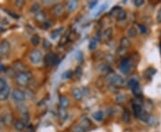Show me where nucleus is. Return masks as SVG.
I'll return each instance as SVG.
<instances>
[{"label":"nucleus","instance_id":"nucleus-1","mask_svg":"<svg viewBox=\"0 0 161 132\" xmlns=\"http://www.w3.org/2000/svg\"><path fill=\"white\" fill-rule=\"evenodd\" d=\"M31 80V74L28 72L17 73L15 76V81L19 86L26 87Z\"/></svg>","mask_w":161,"mask_h":132},{"label":"nucleus","instance_id":"nucleus-2","mask_svg":"<svg viewBox=\"0 0 161 132\" xmlns=\"http://www.w3.org/2000/svg\"><path fill=\"white\" fill-rule=\"evenodd\" d=\"M30 60L32 64H39L42 62L43 55L41 52L39 51V50H33V51H31V53L30 54Z\"/></svg>","mask_w":161,"mask_h":132},{"label":"nucleus","instance_id":"nucleus-3","mask_svg":"<svg viewBox=\"0 0 161 132\" xmlns=\"http://www.w3.org/2000/svg\"><path fill=\"white\" fill-rule=\"evenodd\" d=\"M119 69L121 72L127 75L129 72H130V70L132 69V63H131V61L129 60V59H124L121 64H120V66H119Z\"/></svg>","mask_w":161,"mask_h":132},{"label":"nucleus","instance_id":"nucleus-4","mask_svg":"<svg viewBox=\"0 0 161 132\" xmlns=\"http://www.w3.org/2000/svg\"><path fill=\"white\" fill-rule=\"evenodd\" d=\"M57 55L55 53H48L46 55L45 58H44V62L48 66H51L56 64L57 62Z\"/></svg>","mask_w":161,"mask_h":132},{"label":"nucleus","instance_id":"nucleus-5","mask_svg":"<svg viewBox=\"0 0 161 132\" xmlns=\"http://www.w3.org/2000/svg\"><path fill=\"white\" fill-rule=\"evenodd\" d=\"M109 82L115 87H122L124 84V80L120 75L113 74L109 79Z\"/></svg>","mask_w":161,"mask_h":132},{"label":"nucleus","instance_id":"nucleus-6","mask_svg":"<svg viewBox=\"0 0 161 132\" xmlns=\"http://www.w3.org/2000/svg\"><path fill=\"white\" fill-rule=\"evenodd\" d=\"M12 97L16 102H23L25 99V93L21 89H15L12 93Z\"/></svg>","mask_w":161,"mask_h":132},{"label":"nucleus","instance_id":"nucleus-7","mask_svg":"<svg viewBox=\"0 0 161 132\" xmlns=\"http://www.w3.org/2000/svg\"><path fill=\"white\" fill-rule=\"evenodd\" d=\"M10 51V43L7 40H2L0 43V55H6Z\"/></svg>","mask_w":161,"mask_h":132},{"label":"nucleus","instance_id":"nucleus-8","mask_svg":"<svg viewBox=\"0 0 161 132\" xmlns=\"http://www.w3.org/2000/svg\"><path fill=\"white\" fill-rule=\"evenodd\" d=\"M10 94V87L6 84L2 89H0V101H5L8 98Z\"/></svg>","mask_w":161,"mask_h":132},{"label":"nucleus","instance_id":"nucleus-9","mask_svg":"<svg viewBox=\"0 0 161 132\" xmlns=\"http://www.w3.org/2000/svg\"><path fill=\"white\" fill-rule=\"evenodd\" d=\"M64 10H66V7L64 4H57L53 7V13L57 16H60L64 13Z\"/></svg>","mask_w":161,"mask_h":132},{"label":"nucleus","instance_id":"nucleus-10","mask_svg":"<svg viewBox=\"0 0 161 132\" xmlns=\"http://www.w3.org/2000/svg\"><path fill=\"white\" fill-rule=\"evenodd\" d=\"M72 95L74 97V99H76L77 101H80L82 99L84 93H83V91L80 88H73L72 90Z\"/></svg>","mask_w":161,"mask_h":132},{"label":"nucleus","instance_id":"nucleus-11","mask_svg":"<svg viewBox=\"0 0 161 132\" xmlns=\"http://www.w3.org/2000/svg\"><path fill=\"white\" fill-rule=\"evenodd\" d=\"M112 36H113L112 28H106V29H104L103 34H102V38L105 40V41H108V40H110Z\"/></svg>","mask_w":161,"mask_h":132},{"label":"nucleus","instance_id":"nucleus-12","mask_svg":"<svg viewBox=\"0 0 161 132\" xmlns=\"http://www.w3.org/2000/svg\"><path fill=\"white\" fill-rule=\"evenodd\" d=\"M2 122L6 125H12L14 123V117L11 114H5L2 118Z\"/></svg>","mask_w":161,"mask_h":132},{"label":"nucleus","instance_id":"nucleus-13","mask_svg":"<svg viewBox=\"0 0 161 132\" xmlns=\"http://www.w3.org/2000/svg\"><path fill=\"white\" fill-rule=\"evenodd\" d=\"M69 104H70L69 99L66 96H59V105H60V107L66 109L69 106Z\"/></svg>","mask_w":161,"mask_h":132},{"label":"nucleus","instance_id":"nucleus-14","mask_svg":"<svg viewBox=\"0 0 161 132\" xmlns=\"http://www.w3.org/2000/svg\"><path fill=\"white\" fill-rule=\"evenodd\" d=\"M46 14L44 12H41V11H39L38 13H36V15H35V20L38 22V23H44L46 22Z\"/></svg>","mask_w":161,"mask_h":132},{"label":"nucleus","instance_id":"nucleus-15","mask_svg":"<svg viewBox=\"0 0 161 132\" xmlns=\"http://www.w3.org/2000/svg\"><path fill=\"white\" fill-rule=\"evenodd\" d=\"M25 123L23 120H17L14 122V125H15V129L17 130V131H21L23 130V129L25 128Z\"/></svg>","mask_w":161,"mask_h":132},{"label":"nucleus","instance_id":"nucleus-16","mask_svg":"<svg viewBox=\"0 0 161 132\" xmlns=\"http://www.w3.org/2000/svg\"><path fill=\"white\" fill-rule=\"evenodd\" d=\"M131 46V42H130V40H129L128 38L126 37H124L121 38L120 40V47L123 48V49H127L129 48Z\"/></svg>","mask_w":161,"mask_h":132},{"label":"nucleus","instance_id":"nucleus-17","mask_svg":"<svg viewBox=\"0 0 161 132\" xmlns=\"http://www.w3.org/2000/svg\"><path fill=\"white\" fill-rule=\"evenodd\" d=\"M81 126H82L85 129H89L91 126V120L89 119V118H87V117H84V118H82V120H81V124H80Z\"/></svg>","mask_w":161,"mask_h":132},{"label":"nucleus","instance_id":"nucleus-18","mask_svg":"<svg viewBox=\"0 0 161 132\" xmlns=\"http://www.w3.org/2000/svg\"><path fill=\"white\" fill-rule=\"evenodd\" d=\"M133 113H134V115L137 117V118H140V116L142 115V108L141 105H133Z\"/></svg>","mask_w":161,"mask_h":132},{"label":"nucleus","instance_id":"nucleus-19","mask_svg":"<svg viewBox=\"0 0 161 132\" xmlns=\"http://www.w3.org/2000/svg\"><path fill=\"white\" fill-rule=\"evenodd\" d=\"M14 69H15V72H16L17 73L25 72V70H24V69H25L24 64H23L21 62H17L16 64H15V65H14Z\"/></svg>","mask_w":161,"mask_h":132},{"label":"nucleus","instance_id":"nucleus-20","mask_svg":"<svg viewBox=\"0 0 161 132\" xmlns=\"http://www.w3.org/2000/svg\"><path fill=\"white\" fill-rule=\"evenodd\" d=\"M131 88H132L133 93L135 96H140L142 95V88H141V86H140V84H137V85L133 86Z\"/></svg>","mask_w":161,"mask_h":132},{"label":"nucleus","instance_id":"nucleus-21","mask_svg":"<svg viewBox=\"0 0 161 132\" xmlns=\"http://www.w3.org/2000/svg\"><path fill=\"white\" fill-rule=\"evenodd\" d=\"M122 120L124 123H129L130 122V120H131V115L130 113H129L128 110H124V113H123V116H122Z\"/></svg>","mask_w":161,"mask_h":132},{"label":"nucleus","instance_id":"nucleus-22","mask_svg":"<svg viewBox=\"0 0 161 132\" xmlns=\"http://www.w3.org/2000/svg\"><path fill=\"white\" fill-rule=\"evenodd\" d=\"M58 114H59V117L64 120L67 118V113H66V109L64 108H62V107H59V110H58Z\"/></svg>","mask_w":161,"mask_h":132},{"label":"nucleus","instance_id":"nucleus-23","mask_svg":"<svg viewBox=\"0 0 161 132\" xmlns=\"http://www.w3.org/2000/svg\"><path fill=\"white\" fill-rule=\"evenodd\" d=\"M39 40H40V38L38 34H35L31 37V39H30V41H31V44L33 45V46H38L39 43Z\"/></svg>","mask_w":161,"mask_h":132},{"label":"nucleus","instance_id":"nucleus-24","mask_svg":"<svg viewBox=\"0 0 161 132\" xmlns=\"http://www.w3.org/2000/svg\"><path fill=\"white\" fill-rule=\"evenodd\" d=\"M78 6V1L76 0H74V1H70L69 4H68V10L69 11H73L77 8Z\"/></svg>","mask_w":161,"mask_h":132},{"label":"nucleus","instance_id":"nucleus-25","mask_svg":"<svg viewBox=\"0 0 161 132\" xmlns=\"http://www.w3.org/2000/svg\"><path fill=\"white\" fill-rule=\"evenodd\" d=\"M126 17H127V14L124 10H121V11L118 13V14L116 15V18L119 20V21H124V20L126 19Z\"/></svg>","mask_w":161,"mask_h":132},{"label":"nucleus","instance_id":"nucleus-26","mask_svg":"<svg viewBox=\"0 0 161 132\" xmlns=\"http://www.w3.org/2000/svg\"><path fill=\"white\" fill-rule=\"evenodd\" d=\"M93 118H94L96 120H98V121L102 120V119H103V113H102L101 111H96V113L93 114Z\"/></svg>","mask_w":161,"mask_h":132},{"label":"nucleus","instance_id":"nucleus-27","mask_svg":"<svg viewBox=\"0 0 161 132\" xmlns=\"http://www.w3.org/2000/svg\"><path fill=\"white\" fill-rule=\"evenodd\" d=\"M68 38H69V34H64L60 38V41H59V45L60 46H64L66 45L68 41Z\"/></svg>","mask_w":161,"mask_h":132},{"label":"nucleus","instance_id":"nucleus-28","mask_svg":"<svg viewBox=\"0 0 161 132\" xmlns=\"http://www.w3.org/2000/svg\"><path fill=\"white\" fill-rule=\"evenodd\" d=\"M62 29H63V28L57 29H55V30H53L52 33H51V38H52L53 39H56L57 37H59V34L61 33Z\"/></svg>","mask_w":161,"mask_h":132},{"label":"nucleus","instance_id":"nucleus-29","mask_svg":"<svg viewBox=\"0 0 161 132\" xmlns=\"http://www.w3.org/2000/svg\"><path fill=\"white\" fill-rule=\"evenodd\" d=\"M140 119L143 121H146V122H149V120L150 119V115L147 113V111H142V115L140 116Z\"/></svg>","mask_w":161,"mask_h":132},{"label":"nucleus","instance_id":"nucleus-30","mask_svg":"<svg viewBox=\"0 0 161 132\" xmlns=\"http://www.w3.org/2000/svg\"><path fill=\"white\" fill-rule=\"evenodd\" d=\"M97 46H98V41H97L96 38H92L91 41H90V44H89V48L91 50H95Z\"/></svg>","mask_w":161,"mask_h":132},{"label":"nucleus","instance_id":"nucleus-31","mask_svg":"<svg viewBox=\"0 0 161 132\" xmlns=\"http://www.w3.org/2000/svg\"><path fill=\"white\" fill-rule=\"evenodd\" d=\"M73 76V70H67V72H64V74L62 75V78L64 79H69Z\"/></svg>","mask_w":161,"mask_h":132},{"label":"nucleus","instance_id":"nucleus-32","mask_svg":"<svg viewBox=\"0 0 161 132\" xmlns=\"http://www.w3.org/2000/svg\"><path fill=\"white\" fill-rule=\"evenodd\" d=\"M136 34H137V31L134 28H130L127 30V35L130 38H134L136 36Z\"/></svg>","mask_w":161,"mask_h":132},{"label":"nucleus","instance_id":"nucleus-33","mask_svg":"<svg viewBox=\"0 0 161 132\" xmlns=\"http://www.w3.org/2000/svg\"><path fill=\"white\" fill-rule=\"evenodd\" d=\"M73 132H85V131H86V129H85L82 126H81V125L79 124V125H75V126H73Z\"/></svg>","mask_w":161,"mask_h":132},{"label":"nucleus","instance_id":"nucleus-34","mask_svg":"<svg viewBox=\"0 0 161 132\" xmlns=\"http://www.w3.org/2000/svg\"><path fill=\"white\" fill-rule=\"evenodd\" d=\"M121 8L119 7V6H115L111 11H110V14L111 15H113V16H116L117 14H118V13H119L120 11H121Z\"/></svg>","mask_w":161,"mask_h":132},{"label":"nucleus","instance_id":"nucleus-35","mask_svg":"<svg viewBox=\"0 0 161 132\" xmlns=\"http://www.w3.org/2000/svg\"><path fill=\"white\" fill-rule=\"evenodd\" d=\"M110 70H111L110 67L107 65H103V66H101V69H100V72L104 74H107Z\"/></svg>","mask_w":161,"mask_h":132},{"label":"nucleus","instance_id":"nucleus-36","mask_svg":"<svg viewBox=\"0 0 161 132\" xmlns=\"http://www.w3.org/2000/svg\"><path fill=\"white\" fill-rule=\"evenodd\" d=\"M137 84H139V82H138V80L135 79H130L128 81V86L131 87V88H133V86H135Z\"/></svg>","mask_w":161,"mask_h":132},{"label":"nucleus","instance_id":"nucleus-37","mask_svg":"<svg viewBox=\"0 0 161 132\" xmlns=\"http://www.w3.org/2000/svg\"><path fill=\"white\" fill-rule=\"evenodd\" d=\"M75 57H76V60L78 61V62H82V61H83V54L81 51H78L76 53V55H75Z\"/></svg>","mask_w":161,"mask_h":132},{"label":"nucleus","instance_id":"nucleus-38","mask_svg":"<svg viewBox=\"0 0 161 132\" xmlns=\"http://www.w3.org/2000/svg\"><path fill=\"white\" fill-rule=\"evenodd\" d=\"M138 28H139V29H140V31H141L142 33H148V29H147V27L146 26H144V25H142V24H139L138 25Z\"/></svg>","mask_w":161,"mask_h":132},{"label":"nucleus","instance_id":"nucleus-39","mask_svg":"<svg viewBox=\"0 0 161 132\" xmlns=\"http://www.w3.org/2000/svg\"><path fill=\"white\" fill-rule=\"evenodd\" d=\"M82 68H81V67H78V68L76 69V70H75V72H73V75H75L77 79H79V78L82 76Z\"/></svg>","mask_w":161,"mask_h":132},{"label":"nucleus","instance_id":"nucleus-40","mask_svg":"<svg viewBox=\"0 0 161 132\" xmlns=\"http://www.w3.org/2000/svg\"><path fill=\"white\" fill-rule=\"evenodd\" d=\"M39 4H34L31 7V12H34V13H38L39 12Z\"/></svg>","mask_w":161,"mask_h":132},{"label":"nucleus","instance_id":"nucleus-41","mask_svg":"<svg viewBox=\"0 0 161 132\" xmlns=\"http://www.w3.org/2000/svg\"><path fill=\"white\" fill-rule=\"evenodd\" d=\"M143 4H144V1H143V0H135V1H134V5H135L137 7L142 6Z\"/></svg>","mask_w":161,"mask_h":132},{"label":"nucleus","instance_id":"nucleus-42","mask_svg":"<svg viewBox=\"0 0 161 132\" xmlns=\"http://www.w3.org/2000/svg\"><path fill=\"white\" fill-rule=\"evenodd\" d=\"M157 22L158 23H161V8L159 9V11L158 12V15H157Z\"/></svg>","mask_w":161,"mask_h":132},{"label":"nucleus","instance_id":"nucleus-43","mask_svg":"<svg viewBox=\"0 0 161 132\" xmlns=\"http://www.w3.org/2000/svg\"><path fill=\"white\" fill-rule=\"evenodd\" d=\"M6 85V82L5 81V79H0V89H2Z\"/></svg>","mask_w":161,"mask_h":132},{"label":"nucleus","instance_id":"nucleus-44","mask_svg":"<svg viewBox=\"0 0 161 132\" xmlns=\"http://www.w3.org/2000/svg\"><path fill=\"white\" fill-rule=\"evenodd\" d=\"M43 47H44L45 48H48V47H51V45L48 40H44V41H43Z\"/></svg>","mask_w":161,"mask_h":132},{"label":"nucleus","instance_id":"nucleus-45","mask_svg":"<svg viewBox=\"0 0 161 132\" xmlns=\"http://www.w3.org/2000/svg\"><path fill=\"white\" fill-rule=\"evenodd\" d=\"M9 14H11V16H13L14 18H16V19H18L19 18V16H18V14H15V13H13V12H11V11H6Z\"/></svg>","mask_w":161,"mask_h":132},{"label":"nucleus","instance_id":"nucleus-46","mask_svg":"<svg viewBox=\"0 0 161 132\" xmlns=\"http://www.w3.org/2000/svg\"><path fill=\"white\" fill-rule=\"evenodd\" d=\"M106 4L103 5H102V6L100 7V9L99 10V12H98V14H100L101 12H103V11H104V10L106 9Z\"/></svg>","mask_w":161,"mask_h":132},{"label":"nucleus","instance_id":"nucleus-47","mask_svg":"<svg viewBox=\"0 0 161 132\" xmlns=\"http://www.w3.org/2000/svg\"><path fill=\"white\" fill-rule=\"evenodd\" d=\"M23 4H24V2L21 1V0H19V1H16V2H15L16 6H21V5H23Z\"/></svg>","mask_w":161,"mask_h":132},{"label":"nucleus","instance_id":"nucleus-48","mask_svg":"<svg viewBox=\"0 0 161 132\" xmlns=\"http://www.w3.org/2000/svg\"><path fill=\"white\" fill-rule=\"evenodd\" d=\"M97 3H98V2H97V1H94V2L91 3V4H90V8H91V9H92V8H93V6L97 5Z\"/></svg>","mask_w":161,"mask_h":132},{"label":"nucleus","instance_id":"nucleus-49","mask_svg":"<svg viewBox=\"0 0 161 132\" xmlns=\"http://www.w3.org/2000/svg\"><path fill=\"white\" fill-rule=\"evenodd\" d=\"M4 69H5L4 65H3V64H0V70H4Z\"/></svg>","mask_w":161,"mask_h":132},{"label":"nucleus","instance_id":"nucleus-50","mask_svg":"<svg viewBox=\"0 0 161 132\" xmlns=\"http://www.w3.org/2000/svg\"><path fill=\"white\" fill-rule=\"evenodd\" d=\"M2 31H4V29L1 26H0V32H2Z\"/></svg>","mask_w":161,"mask_h":132},{"label":"nucleus","instance_id":"nucleus-51","mask_svg":"<svg viewBox=\"0 0 161 132\" xmlns=\"http://www.w3.org/2000/svg\"><path fill=\"white\" fill-rule=\"evenodd\" d=\"M160 48H161V43H160Z\"/></svg>","mask_w":161,"mask_h":132}]
</instances>
